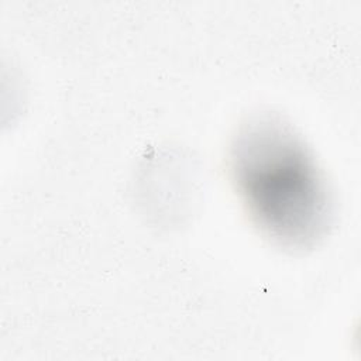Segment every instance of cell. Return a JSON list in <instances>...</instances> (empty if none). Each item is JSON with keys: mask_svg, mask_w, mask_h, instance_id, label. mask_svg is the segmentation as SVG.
Instances as JSON below:
<instances>
[{"mask_svg": "<svg viewBox=\"0 0 361 361\" xmlns=\"http://www.w3.org/2000/svg\"><path fill=\"white\" fill-rule=\"evenodd\" d=\"M230 175L251 221L274 243L312 248L331 223L327 182L309 148L276 116L245 121L230 147Z\"/></svg>", "mask_w": 361, "mask_h": 361, "instance_id": "obj_1", "label": "cell"}]
</instances>
